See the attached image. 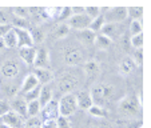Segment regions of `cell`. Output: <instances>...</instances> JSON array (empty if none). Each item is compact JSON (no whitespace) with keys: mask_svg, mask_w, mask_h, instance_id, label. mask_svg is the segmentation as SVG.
<instances>
[{"mask_svg":"<svg viewBox=\"0 0 151 128\" xmlns=\"http://www.w3.org/2000/svg\"><path fill=\"white\" fill-rule=\"evenodd\" d=\"M8 20H9L8 14L4 9H0V24H9Z\"/></svg>","mask_w":151,"mask_h":128,"instance_id":"b9f144b4","label":"cell"},{"mask_svg":"<svg viewBox=\"0 0 151 128\" xmlns=\"http://www.w3.org/2000/svg\"><path fill=\"white\" fill-rule=\"evenodd\" d=\"M55 124H56V128H71V123H70L68 117L64 116H58L55 119Z\"/></svg>","mask_w":151,"mask_h":128,"instance_id":"74e56055","label":"cell"},{"mask_svg":"<svg viewBox=\"0 0 151 128\" xmlns=\"http://www.w3.org/2000/svg\"><path fill=\"white\" fill-rule=\"evenodd\" d=\"M6 49V46H4V41H3V37H0V51Z\"/></svg>","mask_w":151,"mask_h":128,"instance_id":"bcb514c9","label":"cell"},{"mask_svg":"<svg viewBox=\"0 0 151 128\" xmlns=\"http://www.w3.org/2000/svg\"><path fill=\"white\" fill-rule=\"evenodd\" d=\"M62 11H63V7H48V8H44L46 16L51 17V19H59Z\"/></svg>","mask_w":151,"mask_h":128,"instance_id":"4dcf8cb0","label":"cell"},{"mask_svg":"<svg viewBox=\"0 0 151 128\" xmlns=\"http://www.w3.org/2000/svg\"><path fill=\"white\" fill-rule=\"evenodd\" d=\"M78 85V77L75 75H66L58 82V91L60 94L66 95V94H71V91Z\"/></svg>","mask_w":151,"mask_h":128,"instance_id":"52a82bcc","label":"cell"},{"mask_svg":"<svg viewBox=\"0 0 151 128\" xmlns=\"http://www.w3.org/2000/svg\"><path fill=\"white\" fill-rule=\"evenodd\" d=\"M143 16L142 7H128L127 8V17H131L132 20H140Z\"/></svg>","mask_w":151,"mask_h":128,"instance_id":"f546056e","label":"cell"},{"mask_svg":"<svg viewBox=\"0 0 151 128\" xmlns=\"http://www.w3.org/2000/svg\"><path fill=\"white\" fill-rule=\"evenodd\" d=\"M42 122L43 120H55L58 116H59V111H58V103L52 100L51 103L46 105V107H43L42 108Z\"/></svg>","mask_w":151,"mask_h":128,"instance_id":"5bb4252c","label":"cell"},{"mask_svg":"<svg viewBox=\"0 0 151 128\" xmlns=\"http://www.w3.org/2000/svg\"><path fill=\"white\" fill-rule=\"evenodd\" d=\"M9 107H11V111H14L19 116H22V117L27 116V103L23 97H15V99H12L11 103H9Z\"/></svg>","mask_w":151,"mask_h":128,"instance_id":"9a60e30c","label":"cell"},{"mask_svg":"<svg viewBox=\"0 0 151 128\" xmlns=\"http://www.w3.org/2000/svg\"><path fill=\"white\" fill-rule=\"evenodd\" d=\"M40 87H42V85L39 84L36 88H34L32 91H29V92H27L26 95H23V99L26 100V103H31V102H34V100H37V99H39Z\"/></svg>","mask_w":151,"mask_h":128,"instance_id":"1f68e13d","label":"cell"},{"mask_svg":"<svg viewBox=\"0 0 151 128\" xmlns=\"http://www.w3.org/2000/svg\"><path fill=\"white\" fill-rule=\"evenodd\" d=\"M0 128H9V127H7L6 124H1V123H0Z\"/></svg>","mask_w":151,"mask_h":128,"instance_id":"7dc6e473","label":"cell"},{"mask_svg":"<svg viewBox=\"0 0 151 128\" xmlns=\"http://www.w3.org/2000/svg\"><path fill=\"white\" fill-rule=\"evenodd\" d=\"M94 44L98 49H102V51H106V49H109L110 46L112 44V40L110 37L104 36L102 34H98L95 36V40H94Z\"/></svg>","mask_w":151,"mask_h":128,"instance_id":"44dd1931","label":"cell"},{"mask_svg":"<svg viewBox=\"0 0 151 128\" xmlns=\"http://www.w3.org/2000/svg\"><path fill=\"white\" fill-rule=\"evenodd\" d=\"M106 23H119L127 19V7H115L110 8L104 15Z\"/></svg>","mask_w":151,"mask_h":128,"instance_id":"8992f818","label":"cell"},{"mask_svg":"<svg viewBox=\"0 0 151 128\" xmlns=\"http://www.w3.org/2000/svg\"><path fill=\"white\" fill-rule=\"evenodd\" d=\"M37 85H39V82L37 79L35 77L34 74H29L24 77L23 83H22V87H20V94L22 95H26L27 92L32 91L34 88H36Z\"/></svg>","mask_w":151,"mask_h":128,"instance_id":"ac0fdd59","label":"cell"},{"mask_svg":"<svg viewBox=\"0 0 151 128\" xmlns=\"http://www.w3.org/2000/svg\"><path fill=\"white\" fill-rule=\"evenodd\" d=\"M75 100H76L78 108L84 109V111H88V108L94 104L92 99H91V95H90L88 91H79L75 95Z\"/></svg>","mask_w":151,"mask_h":128,"instance_id":"7c38bea8","label":"cell"},{"mask_svg":"<svg viewBox=\"0 0 151 128\" xmlns=\"http://www.w3.org/2000/svg\"><path fill=\"white\" fill-rule=\"evenodd\" d=\"M14 31L17 37V47H19V48H23V47H34V41H32L29 29L14 28Z\"/></svg>","mask_w":151,"mask_h":128,"instance_id":"8fae6325","label":"cell"},{"mask_svg":"<svg viewBox=\"0 0 151 128\" xmlns=\"http://www.w3.org/2000/svg\"><path fill=\"white\" fill-rule=\"evenodd\" d=\"M142 108V97L137 96H126L118 104V111L122 116H137Z\"/></svg>","mask_w":151,"mask_h":128,"instance_id":"7a4b0ae2","label":"cell"},{"mask_svg":"<svg viewBox=\"0 0 151 128\" xmlns=\"http://www.w3.org/2000/svg\"><path fill=\"white\" fill-rule=\"evenodd\" d=\"M95 36H96V34L92 32V31H90L88 28L83 29V31H79V39L84 43L86 46H91V44H94Z\"/></svg>","mask_w":151,"mask_h":128,"instance_id":"cb8c5ba5","label":"cell"},{"mask_svg":"<svg viewBox=\"0 0 151 128\" xmlns=\"http://www.w3.org/2000/svg\"><path fill=\"white\" fill-rule=\"evenodd\" d=\"M3 41H4L6 48H15V47H17V37H16V34H15L14 28H11V31H8L4 35Z\"/></svg>","mask_w":151,"mask_h":128,"instance_id":"603a6c76","label":"cell"},{"mask_svg":"<svg viewBox=\"0 0 151 128\" xmlns=\"http://www.w3.org/2000/svg\"><path fill=\"white\" fill-rule=\"evenodd\" d=\"M12 12L15 14V17H22V19H27V17L29 16L28 8H24V7H15V8H12Z\"/></svg>","mask_w":151,"mask_h":128,"instance_id":"f35d334b","label":"cell"},{"mask_svg":"<svg viewBox=\"0 0 151 128\" xmlns=\"http://www.w3.org/2000/svg\"><path fill=\"white\" fill-rule=\"evenodd\" d=\"M104 23H106L104 16H103V15H99L96 19H92L91 20V23H90V26H88V29L96 34L98 31H100V29H102V27L104 26Z\"/></svg>","mask_w":151,"mask_h":128,"instance_id":"f1b7e54d","label":"cell"},{"mask_svg":"<svg viewBox=\"0 0 151 128\" xmlns=\"http://www.w3.org/2000/svg\"><path fill=\"white\" fill-rule=\"evenodd\" d=\"M84 14L90 17V19H96L100 14V8L99 7H84Z\"/></svg>","mask_w":151,"mask_h":128,"instance_id":"d590c367","label":"cell"},{"mask_svg":"<svg viewBox=\"0 0 151 128\" xmlns=\"http://www.w3.org/2000/svg\"><path fill=\"white\" fill-rule=\"evenodd\" d=\"M70 31H71V29H70V27L67 26L66 23H62V24H59V26H58L54 31H52V37H54L55 40L64 39V37L70 34Z\"/></svg>","mask_w":151,"mask_h":128,"instance_id":"7402d4cb","label":"cell"},{"mask_svg":"<svg viewBox=\"0 0 151 128\" xmlns=\"http://www.w3.org/2000/svg\"><path fill=\"white\" fill-rule=\"evenodd\" d=\"M131 46L135 49H142L143 48V32L138 34L135 36H131Z\"/></svg>","mask_w":151,"mask_h":128,"instance_id":"8d00e7d4","label":"cell"},{"mask_svg":"<svg viewBox=\"0 0 151 128\" xmlns=\"http://www.w3.org/2000/svg\"><path fill=\"white\" fill-rule=\"evenodd\" d=\"M90 95H91L92 103L102 107L103 103L109 102V100H111L114 97L115 88L111 84H107V83H98V84L92 85Z\"/></svg>","mask_w":151,"mask_h":128,"instance_id":"6da1fadb","label":"cell"},{"mask_svg":"<svg viewBox=\"0 0 151 128\" xmlns=\"http://www.w3.org/2000/svg\"><path fill=\"white\" fill-rule=\"evenodd\" d=\"M11 24H0V37H3L8 31H11Z\"/></svg>","mask_w":151,"mask_h":128,"instance_id":"7bdbcfd3","label":"cell"},{"mask_svg":"<svg viewBox=\"0 0 151 128\" xmlns=\"http://www.w3.org/2000/svg\"><path fill=\"white\" fill-rule=\"evenodd\" d=\"M83 69H84L86 75H87L88 77H95V76H98V75H99L100 66H99V63H98L96 60H88V61L84 63Z\"/></svg>","mask_w":151,"mask_h":128,"instance_id":"ffe728a7","label":"cell"},{"mask_svg":"<svg viewBox=\"0 0 151 128\" xmlns=\"http://www.w3.org/2000/svg\"><path fill=\"white\" fill-rule=\"evenodd\" d=\"M143 31V26L140 20H132L131 24H130V32H131V36H135L138 34H142Z\"/></svg>","mask_w":151,"mask_h":128,"instance_id":"e575fe53","label":"cell"},{"mask_svg":"<svg viewBox=\"0 0 151 128\" xmlns=\"http://www.w3.org/2000/svg\"><path fill=\"white\" fill-rule=\"evenodd\" d=\"M50 64V54L48 49L46 47H40L36 49V55H35L34 60V67L35 68H47Z\"/></svg>","mask_w":151,"mask_h":128,"instance_id":"30bf717a","label":"cell"},{"mask_svg":"<svg viewBox=\"0 0 151 128\" xmlns=\"http://www.w3.org/2000/svg\"><path fill=\"white\" fill-rule=\"evenodd\" d=\"M88 128H111L109 124H96V125H88Z\"/></svg>","mask_w":151,"mask_h":128,"instance_id":"f6af8a7d","label":"cell"},{"mask_svg":"<svg viewBox=\"0 0 151 128\" xmlns=\"http://www.w3.org/2000/svg\"><path fill=\"white\" fill-rule=\"evenodd\" d=\"M23 128H42V119L39 116L28 117L27 122L24 123Z\"/></svg>","mask_w":151,"mask_h":128,"instance_id":"d6a6232c","label":"cell"},{"mask_svg":"<svg viewBox=\"0 0 151 128\" xmlns=\"http://www.w3.org/2000/svg\"><path fill=\"white\" fill-rule=\"evenodd\" d=\"M91 23V19L86 14H78V15H71V16L67 19V26L70 27V29L74 28L78 31H83V29H87Z\"/></svg>","mask_w":151,"mask_h":128,"instance_id":"5b68a950","label":"cell"},{"mask_svg":"<svg viewBox=\"0 0 151 128\" xmlns=\"http://www.w3.org/2000/svg\"><path fill=\"white\" fill-rule=\"evenodd\" d=\"M87 112H88V115L92 117H106L107 116V109H104L103 107L96 105V104H92Z\"/></svg>","mask_w":151,"mask_h":128,"instance_id":"83f0119b","label":"cell"},{"mask_svg":"<svg viewBox=\"0 0 151 128\" xmlns=\"http://www.w3.org/2000/svg\"><path fill=\"white\" fill-rule=\"evenodd\" d=\"M58 111H59V116L68 117L71 115H74L78 111L76 100H75L74 94H66L60 97V100L58 102Z\"/></svg>","mask_w":151,"mask_h":128,"instance_id":"3957f363","label":"cell"},{"mask_svg":"<svg viewBox=\"0 0 151 128\" xmlns=\"http://www.w3.org/2000/svg\"><path fill=\"white\" fill-rule=\"evenodd\" d=\"M63 60L68 66H78V64L86 63V54L82 48L72 47L63 54Z\"/></svg>","mask_w":151,"mask_h":128,"instance_id":"277c9868","label":"cell"},{"mask_svg":"<svg viewBox=\"0 0 151 128\" xmlns=\"http://www.w3.org/2000/svg\"><path fill=\"white\" fill-rule=\"evenodd\" d=\"M100 34L111 39L112 36H115L118 34V24L116 23H104V26L100 29Z\"/></svg>","mask_w":151,"mask_h":128,"instance_id":"d4e9b609","label":"cell"},{"mask_svg":"<svg viewBox=\"0 0 151 128\" xmlns=\"http://www.w3.org/2000/svg\"><path fill=\"white\" fill-rule=\"evenodd\" d=\"M42 111V107H40L39 102L37 100H34L31 103H27V116L28 117H34L37 116Z\"/></svg>","mask_w":151,"mask_h":128,"instance_id":"4316f807","label":"cell"},{"mask_svg":"<svg viewBox=\"0 0 151 128\" xmlns=\"http://www.w3.org/2000/svg\"><path fill=\"white\" fill-rule=\"evenodd\" d=\"M32 74L35 75V77L37 79L40 85L48 84L52 80V72L50 71L48 68H35V71L32 72Z\"/></svg>","mask_w":151,"mask_h":128,"instance_id":"d6986e66","label":"cell"},{"mask_svg":"<svg viewBox=\"0 0 151 128\" xmlns=\"http://www.w3.org/2000/svg\"><path fill=\"white\" fill-rule=\"evenodd\" d=\"M12 28L17 29H28V21L27 19H22V17H14L12 19Z\"/></svg>","mask_w":151,"mask_h":128,"instance_id":"836d02e7","label":"cell"},{"mask_svg":"<svg viewBox=\"0 0 151 128\" xmlns=\"http://www.w3.org/2000/svg\"><path fill=\"white\" fill-rule=\"evenodd\" d=\"M137 68V64H135V61L132 60L131 56H126L123 57L122 60H120L119 63V74L123 75V76H126V75H130L134 69Z\"/></svg>","mask_w":151,"mask_h":128,"instance_id":"e0dca14e","label":"cell"},{"mask_svg":"<svg viewBox=\"0 0 151 128\" xmlns=\"http://www.w3.org/2000/svg\"><path fill=\"white\" fill-rule=\"evenodd\" d=\"M131 57H132V60L135 61V64L142 66V63H143V51L142 49H135L134 56H131Z\"/></svg>","mask_w":151,"mask_h":128,"instance_id":"ab89813d","label":"cell"},{"mask_svg":"<svg viewBox=\"0 0 151 128\" xmlns=\"http://www.w3.org/2000/svg\"><path fill=\"white\" fill-rule=\"evenodd\" d=\"M54 100V91H52V87L50 84H44L40 87V95H39V102L40 107H46L48 103H51Z\"/></svg>","mask_w":151,"mask_h":128,"instance_id":"4fadbf2b","label":"cell"},{"mask_svg":"<svg viewBox=\"0 0 151 128\" xmlns=\"http://www.w3.org/2000/svg\"><path fill=\"white\" fill-rule=\"evenodd\" d=\"M35 55H36V48H34V47H23V48H19V57L26 63L27 66H34Z\"/></svg>","mask_w":151,"mask_h":128,"instance_id":"2e32d148","label":"cell"},{"mask_svg":"<svg viewBox=\"0 0 151 128\" xmlns=\"http://www.w3.org/2000/svg\"><path fill=\"white\" fill-rule=\"evenodd\" d=\"M42 128H56L55 120H43L42 122Z\"/></svg>","mask_w":151,"mask_h":128,"instance_id":"ee69618b","label":"cell"},{"mask_svg":"<svg viewBox=\"0 0 151 128\" xmlns=\"http://www.w3.org/2000/svg\"><path fill=\"white\" fill-rule=\"evenodd\" d=\"M0 122H1V124H6L9 128H23L24 125L23 117L19 116L17 114H15L11 109L0 116Z\"/></svg>","mask_w":151,"mask_h":128,"instance_id":"ba28073f","label":"cell"},{"mask_svg":"<svg viewBox=\"0 0 151 128\" xmlns=\"http://www.w3.org/2000/svg\"><path fill=\"white\" fill-rule=\"evenodd\" d=\"M29 34H31V37H32V41L37 43V44H40V43L44 41V39H46V32H44V29L39 28V27H35V28H32L31 31H29Z\"/></svg>","mask_w":151,"mask_h":128,"instance_id":"484cf974","label":"cell"},{"mask_svg":"<svg viewBox=\"0 0 151 128\" xmlns=\"http://www.w3.org/2000/svg\"><path fill=\"white\" fill-rule=\"evenodd\" d=\"M9 111V104L6 100H0V116Z\"/></svg>","mask_w":151,"mask_h":128,"instance_id":"60d3db41","label":"cell"},{"mask_svg":"<svg viewBox=\"0 0 151 128\" xmlns=\"http://www.w3.org/2000/svg\"><path fill=\"white\" fill-rule=\"evenodd\" d=\"M0 74L6 79H15L19 75V64L16 60H7L0 67Z\"/></svg>","mask_w":151,"mask_h":128,"instance_id":"9c48e42d","label":"cell"}]
</instances>
